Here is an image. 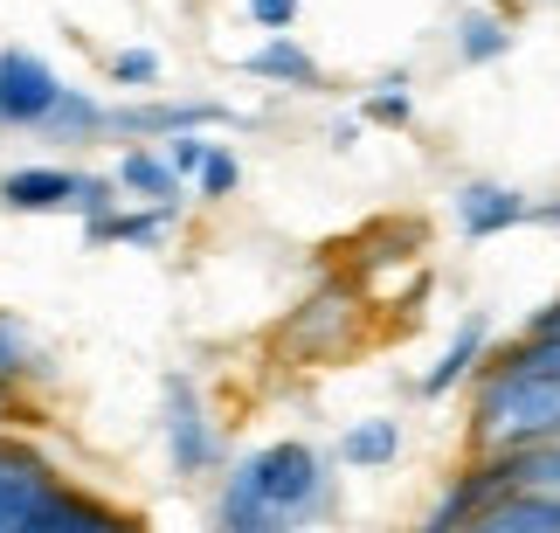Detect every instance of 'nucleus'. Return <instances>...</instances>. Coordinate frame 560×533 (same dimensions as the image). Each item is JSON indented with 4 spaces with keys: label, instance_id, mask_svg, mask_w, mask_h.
<instances>
[{
    "label": "nucleus",
    "instance_id": "nucleus-1",
    "mask_svg": "<svg viewBox=\"0 0 560 533\" xmlns=\"http://www.w3.org/2000/svg\"><path fill=\"white\" fill-rule=\"evenodd\" d=\"M326 464H318L312 443H264V451H249L235 472L222 478V506H214V520L222 533H298L312 513H326Z\"/></svg>",
    "mask_w": 560,
    "mask_h": 533
},
{
    "label": "nucleus",
    "instance_id": "nucleus-2",
    "mask_svg": "<svg viewBox=\"0 0 560 533\" xmlns=\"http://www.w3.org/2000/svg\"><path fill=\"white\" fill-rule=\"evenodd\" d=\"M470 381V457H512L560 437V381L512 368H478Z\"/></svg>",
    "mask_w": 560,
    "mask_h": 533
},
{
    "label": "nucleus",
    "instance_id": "nucleus-3",
    "mask_svg": "<svg viewBox=\"0 0 560 533\" xmlns=\"http://www.w3.org/2000/svg\"><path fill=\"white\" fill-rule=\"evenodd\" d=\"M0 533H145V526L125 506L56 478L35 457L21 472H0Z\"/></svg>",
    "mask_w": 560,
    "mask_h": 533
},
{
    "label": "nucleus",
    "instance_id": "nucleus-4",
    "mask_svg": "<svg viewBox=\"0 0 560 533\" xmlns=\"http://www.w3.org/2000/svg\"><path fill=\"white\" fill-rule=\"evenodd\" d=\"M360 318H368V305H360L353 285H318L305 305H298L284 326H277V354L298 360V368L339 360V354L360 347Z\"/></svg>",
    "mask_w": 560,
    "mask_h": 533
},
{
    "label": "nucleus",
    "instance_id": "nucleus-5",
    "mask_svg": "<svg viewBox=\"0 0 560 533\" xmlns=\"http://www.w3.org/2000/svg\"><path fill=\"white\" fill-rule=\"evenodd\" d=\"M62 83L35 49H0V125H21V132H42L49 112L62 104Z\"/></svg>",
    "mask_w": 560,
    "mask_h": 533
},
{
    "label": "nucleus",
    "instance_id": "nucleus-6",
    "mask_svg": "<svg viewBox=\"0 0 560 533\" xmlns=\"http://www.w3.org/2000/svg\"><path fill=\"white\" fill-rule=\"evenodd\" d=\"M160 422H166V457H174L180 478H201L214 464V422L201 409V389L187 374H166L160 389Z\"/></svg>",
    "mask_w": 560,
    "mask_h": 533
},
{
    "label": "nucleus",
    "instance_id": "nucleus-7",
    "mask_svg": "<svg viewBox=\"0 0 560 533\" xmlns=\"http://www.w3.org/2000/svg\"><path fill=\"white\" fill-rule=\"evenodd\" d=\"M470 478H478L485 506L491 499H512V493L560 499V437L553 443H533V451H512V457H470Z\"/></svg>",
    "mask_w": 560,
    "mask_h": 533
},
{
    "label": "nucleus",
    "instance_id": "nucleus-8",
    "mask_svg": "<svg viewBox=\"0 0 560 533\" xmlns=\"http://www.w3.org/2000/svg\"><path fill=\"white\" fill-rule=\"evenodd\" d=\"M457 222H464V236H505V229H520V222H540V208H533L520 187L464 181L457 187Z\"/></svg>",
    "mask_w": 560,
    "mask_h": 533
},
{
    "label": "nucleus",
    "instance_id": "nucleus-9",
    "mask_svg": "<svg viewBox=\"0 0 560 533\" xmlns=\"http://www.w3.org/2000/svg\"><path fill=\"white\" fill-rule=\"evenodd\" d=\"M77 181L70 166H14V174H0V208H14V216H56V208H70L77 216Z\"/></svg>",
    "mask_w": 560,
    "mask_h": 533
},
{
    "label": "nucleus",
    "instance_id": "nucleus-10",
    "mask_svg": "<svg viewBox=\"0 0 560 533\" xmlns=\"http://www.w3.org/2000/svg\"><path fill=\"white\" fill-rule=\"evenodd\" d=\"M457 533H560V499H533V493L491 499L485 513H470Z\"/></svg>",
    "mask_w": 560,
    "mask_h": 533
},
{
    "label": "nucleus",
    "instance_id": "nucleus-11",
    "mask_svg": "<svg viewBox=\"0 0 560 533\" xmlns=\"http://www.w3.org/2000/svg\"><path fill=\"white\" fill-rule=\"evenodd\" d=\"M112 181H118V195H139L145 208H174V195H180L174 166H166V153H153V146H125Z\"/></svg>",
    "mask_w": 560,
    "mask_h": 533
},
{
    "label": "nucleus",
    "instance_id": "nucleus-12",
    "mask_svg": "<svg viewBox=\"0 0 560 533\" xmlns=\"http://www.w3.org/2000/svg\"><path fill=\"white\" fill-rule=\"evenodd\" d=\"M485 339H491V326H485V318H464V333L450 339V347H443V360L422 374V395H450L457 381H470V374H478V368H485Z\"/></svg>",
    "mask_w": 560,
    "mask_h": 533
},
{
    "label": "nucleus",
    "instance_id": "nucleus-13",
    "mask_svg": "<svg viewBox=\"0 0 560 533\" xmlns=\"http://www.w3.org/2000/svg\"><path fill=\"white\" fill-rule=\"evenodd\" d=\"M243 70H249V77H270V83H305V91L318 83V62L298 49L291 35H270L256 56H243Z\"/></svg>",
    "mask_w": 560,
    "mask_h": 533
},
{
    "label": "nucleus",
    "instance_id": "nucleus-14",
    "mask_svg": "<svg viewBox=\"0 0 560 533\" xmlns=\"http://www.w3.org/2000/svg\"><path fill=\"white\" fill-rule=\"evenodd\" d=\"M174 208H112V216H97L83 236L91 243H160V229Z\"/></svg>",
    "mask_w": 560,
    "mask_h": 533
},
{
    "label": "nucleus",
    "instance_id": "nucleus-15",
    "mask_svg": "<svg viewBox=\"0 0 560 533\" xmlns=\"http://www.w3.org/2000/svg\"><path fill=\"white\" fill-rule=\"evenodd\" d=\"M395 451H401V430H395L387 416H374V422H353V430H347V443H339V457H347V464H387Z\"/></svg>",
    "mask_w": 560,
    "mask_h": 533
},
{
    "label": "nucleus",
    "instance_id": "nucleus-16",
    "mask_svg": "<svg viewBox=\"0 0 560 533\" xmlns=\"http://www.w3.org/2000/svg\"><path fill=\"white\" fill-rule=\"evenodd\" d=\"M505 49H512V35H505L499 14H464V28H457V56L464 62H499Z\"/></svg>",
    "mask_w": 560,
    "mask_h": 533
},
{
    "label": "nucleus",
    "instance_id": "nucleus-17",
    "mask_svg": "<svg viewBox=\"0 0 560 533\" xmlns=\"http://www.w3.org/2000/svg\"><path fill=\"white\" fill-rule=\"evenodd\" d=\"M42 132H77V139H97V132H112V112L104 104H91L83 91H62V104L49 112V125Z\"/></svg>",
    "mask_w": 560,
    "mask_h": 533
},
{
    "label": "nucleus",
    "instance_id": "nucleus-18",
    "mask_svg": "<svg viewBox=\"0 0 560 533\" xmlns=\"http://www.w3.org/2000/svg\"><path fill=\"white\" fill-rule=\"evenodd\" d=\"M235 181H243V166H235V153H229V146H214V153H208V166L194 174V195H201V201H229V195H235Z\"/></svg>",
    "mask_w": 560,
    "mask_h": 533
},
{
    "label": "nucleus",
    "instance_id": "nucleus-19",
    "mask_svg": "<svg viewBox=\"0 0 560 533\" xmlns=\"http://www.w3.org/2000/svg\"><path fill=\"white\" fill-rule=\"evenodd\" d=\"M208 153H214V139H201V132L166 139V166H174V181H180V187H194V174L208 166Z\"/></svg>",
    "mask_w": 560,
    "mask_h": 533
},
{
    "label": "nucleus",
    "instance_id": "nucleus-20",
    "mask_svg": "<svg viewBox=\"0 0 560 533\" xmlns=\"http://www.w3.org/2000/svg\"><path fill=\"white\" fill-rule=\"evenodd\" d=\"M112 77L125 83V91H132V83H160V56L153 49H118L112 56Z\"/></svg>",
    "mask_w": 560,
    "mask_h": 533
},
{
    "label": "nucleus",
    "instance_id": "nucleus-21",
    "mask_svg": "<svg viewBox=\"0 0 560 533\" xmlns=\"http://www.w3.org/2000/svg\"><path fill=\"white\" fill-rule=\"evenodd\" d=\"M368 118L374 125H408L416 118V97H408L401 83H381V97H368Z\"/></svg>",
    "mask_w": 560,
    "mask_h": 533
},
{
    "label": "nucleus",
    "instance_id": "nucleus-22",
    "mask_svg": "<svg viewBox=\"0 0 560 533\" xmlns=\"http://www.w3.org/2000/svg\"><path fill=\"white\" fill-rule=\"evenodd\" d=\"M249 21H256L264 35H284L291 21H298V0H249Z\"/></svg>",
    "mask_w": 560,
    "mask_h": 533
},
{
    "label": "nucleus",
    "instance_id": "nucleus-23",
    "mask_svg": "<svg viewBox=\"0 0 560 533\" xmlns=\"http://www.w3.org/2000/svg\"><path fill=\"white\" fill-rule=\"evenodd\" d=\"M526 333H553V339H560V298H553V305H540V312L526 318Z\"/></svg>",
    "mask_w": 560,
    "mask_h": 533
}]
</instances>
